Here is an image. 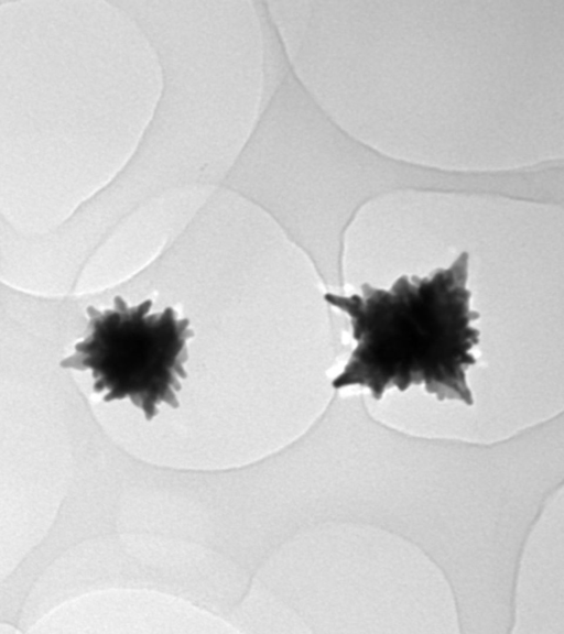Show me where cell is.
I'll return each instance as SVG.
<instances>
[{
  "label": "cell",
  "instance_id": "obj_1",
  "mask_svg": "<svg viewBox=\"0 0 564 634\" xmlns=\"http://www.w3.org/2000/svg\"><path fill=\"white\" fill-rule=\"evenodd\" d=\"M144 32L162 70V90L124 176L226 177L263 103L260 39L205 9L152 19Z\"/></svg>",
  "mask_w": 564,
  "mask_h": 634
},
{
  "label": "cell",
  "instance_id": "obj_2",
  "mask_svg": "<svg viewBox=\"0 0 564 634\" xmlns=\"http://www.w3.org/2000/svg\"><path fill=\"white\" fill-rule=\"evenodd\" d=\"M468 254L426 277L400 276L387 289L361 285V295L326 294L325 300L345 311L356 347L333 387H368L376 400L393 386H425L438 401L459 400L473 405L466 369L479 330L470 323L479 314L469 308L466 287Z\"/></svg>",
  "mask_w": 564,
  "mask_h": 634
},
{
  "label": "cell",
  "instance_id": "obj_3",
  "mask_svg": "<svg viewBox=\"0 0 564 634\" xmlns=\"http://www.w3.org/2000/svg\"><path fill=\"white\" fill-rule=\"evenodd\" d=\"M151 307V299L129 306L121 296L113 308L89 306L88 335L61 362L65 369L90 370L95 393H104L105 402L129 398L147 420L162 403L178 407L180 379L187 376L185 343L194 335L189 320L178 319L172 307L149 314Z\"/></svg>",
  "mask_w": 564,
  "mask_h": 634
}]
</instances>
